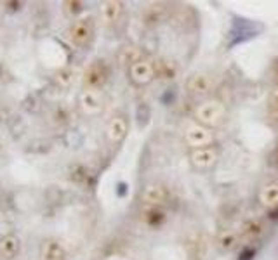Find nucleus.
Returning <instances> with one entry per match:
<instances>
[{"label": "nucleus", "instance_id": "25", "mask_svg": "<svg viewBox=\"0 0 278 260\" xmlns=\"http://www.w3.org/2000/svg\"><path fill=\"white\" fill-rule=\"evenodd\" d=\"M254 253H256L254 248H245V250L242 251V255H240V260H250L254 257Z\"/></svg>", "mask_w": 278, "mask_h": 260}, {"label": "nucleus", "instance_id": "13", "mask_svg": "<svg viewBox=\"0 0 278 260\" xmlns=\"http://www.w3.org/2000/svg\"><path fill=\"white\" fill-rule=\"evenodd\" d=\"M124 11V4L119 0H108V2L101 4V18L106 25H115L120 19Z\"/></svg>", "mask_w": 278, "mask_h": 260}, {"label": "nucleus", "instance_id": "20", "mask_svg": "<svg viewBox=\"0 0 278 260\" xmlns=\"http://www.w3.org/2000/svg\"><path fill=\"white\" fill-rule=\"evenodd\" d=\"M56 82H58V85L63 87V89L70 87L73 84V72L72 70H68V68L60 70V72L56 73Z\"/></svg>", "mask_w": 278, "mask_h": 260}, {"label": "nucleus", "instance_id": "15", "mask_svg": "<svg viewBox=\"0 0 278 260\" xmlns=\"http://www.w3.org/2000/svg\"><path fill=\"white\" fill-rule=\"evenodd\" d=\"M261 203L264 205L266 208H276L278 207V184H268V186L263 187L259 194Z\"/></svg>", "mask_w": 278, "mask_h": 260}, {"label": "nucleus", "instance_id": "23", "mask_svg": "<svg viewBox=\"0 0 278 260\" xmlns=\"http://www.w3.org/2000/svg\"><path fill=\"white\" fill-rule=\"evenodd\" d=\"M148 120H150V108H148L146 104H139V108H138V121H139L141 127H143V125H146Z\"/></svg>", "mask_w": 278, "mask_h": 260}, {"label": "nucleus", "instance_id": "14", "mask_svg": "<svg viewBox=\"0 0 278 260\" xmlns=\"http://www.w3.org/2000/svg\"><path fill=\"white\" fill-rule=\"evenodd\" d=\"M42 260H66V250L58 239H47L40 248Z\"/></svg>", "mask_w": 278, "mask_h": 260}, {"label": "nucleus", "instance_id": "3", "mask_svg": "<svg viewBox=\"0 0 278 260\" xmlns=\"http://www.w3.org/2000/svg\"><path fill=\"white\" fill-rule=\"evenodd\" d=\"M155 62H151L150 59H138L129 66V78L136 85H148L155 80Z\"/></svg>", "mask_w": 278, "mask_h": 260}, {"label": "nucleus", "instance_id": "17", "mask_svg": "<svg viewBox=\"0 0 278 260\" xmlns=\"http://www.w3.org/2000/svg\"><path fill=\"white\" fill-rule=\"evenodd\" d=\"M261 232H263V224L259 220H249L242 227V234L247 236L250 239H256L257 236H261Z\"/></svg>", "mask_w": 278, "mask_h": 260}, {"label": "nucleus", "instance_id": "18", "mask_svg": "<svg viewBox=\"0 0 278 260\" xmlns=\"http://www.w3.org/2000/svg\"><path fill=\"white\" fill-rule=\"evenodd\" d=\"M155 72H156V77L160 78H174L176 68L169 61H158L155 62Z\"/></svg>", "mask_w": 278, "mask_h": 260}, {"label": "nucleus", "instance_id": "2", "mask_svg": "<svg viewBox=\"0 0 278 260\" xmlns=\"http://www.w3.org/2000/svg\"><path fill=\"white\" fill-rule=\"evenodd\" d=\"M109 68L104 61H92L84 73V85L87 90H99L108 82Z\"/></svg>", "mask_w": 278, "mask_h": 260}, {"label": "nucleus", "instance_id": "6", "mask_svg": "<svg viewBox=\"0 0 278 260\" xmlns=\"http://www.w3.org/2000/svg\"><path fill=\"white\" fill-rule=\"evenodd\" d=\"M185 139L188 146L193 149L210 148L214 143V134L210 132V128L202 127V125H191L186 128Z\"/></svg>", "mask_w": 278, "mask_h": 260}, {"label": "nucleus", "instance_id": "4", "mask_svg": "<svg viewBox=\"0 0 278 260\" xmlns=\"http://www.w3.org/2000/svg\"><path fill=\"white\" fill-rule=\"evenodd\" d=\"M70 40L75 43L77 47H85L89 45L94 35V23L91 18H80L77 21H73V25L70 26Z\"/></svg>", "mask_w": 278, "mask_h": 260}, {"label": "nucleus", "instance_id": "21", "mask_svg": "<svg viewBox=\"0 0 278 260\" xmlns=\"http://www.w3.org/2000/svg\"><path fill=\"white\" fill-rule=\"evenodd\" d=\"M162 13H163V9L160 6H151V7H148L146 11H144V21L146 23H158L160 19H162Z\"/></svg>", "mask_w": 278, "mask_h": 260}, {"label": "nucleus", "instance_id": "24", "mask_svg": "<svg viewBox=\"0 0 278 260\" xmlns=\"http://www.w3.org/2000/svg\"><path fill=\"white\" fill-rule=\"evenodd\" d=\"M268 102H269V111L271 113H278V85H275L269 92V97H268Z\"/></svg>", "mask_w": 278, "mask_h": 260}, {"label": "nucleus", "instance_id": "10", "mask_svg": "<svg viewBox=\"0 0 278 260\" xmlns=\"http://www.w3.org/2000/svg\"><path fill=\"white\" fill-rule=\"evenodd\" d=\"M127 120L124 116H113L112 120L108 121V127H106V139L112 144H120L127 136Z\"/></svg>", "mask_w": 278, "mask_h": 260}, {"label": "nucleus", "instance_id": "19", "mask_svg": "<svg viewBox=\"0 0 278 260\" xmlns=\"http://www.w3.org/2000/svg\"><path fill=\"white\" fill-rule=\"evenodd\" d=\"M219 243H221V248L225 250H232L238 245V234L235 231H228L219 238Z\"/></svg>", "mask_w": 278, "mask_h": 260}, {"label": "nucleus", "instance_id": "5", "mask_svg": "<svg viewBox=\"0 0 278 260\" xmlns=\"http://www.w3.org/2000/svg\"><path fill=\"white\" fill-rule=\"evenodd\" d=\"M259 31H263V25H259V23H252V21H249V19H237L233 25L232 33H230V37H232L230 47L256 37Z\"/></svg>", "mask_w": 278, "mask_h": 260}, {"label": "nucleus", "instance_id": "11", "mask_svg": "<svg viewBox=\"0 0 278 260\" xmlns=\"http://www.w3.org/2000/svg\"><path fill=\"white\" fill-rule=\"evenodd\" d=\"M188 90H190L193 96H207V94L212 92L214 89V82L209 75H203V73H197L193 77H190L188 80Z\"/></svg>", "mask_w": 278, "mask_h": 260}, {"label": "nucleus", "instance_id": "8", "mask_svg": "<svg viewBox=\"0 0 278 260\" xmlns=\"http://www.w3.org/2000/svg\"><path fill=\"white\" fill-rule=\"evenodd\" d=\"M191 165L197 170H209L216 165L217 161V151L210 146V148H202V149H193L191 151Z\"/></svg>", "mask_w": 278, "mask_h": 260}, {"label": "nucleus", "instance_id": "9", "mask_svg": "<svg viewBox=\"0 0 278 260\" xmlns=\"http://www.w3.org/2000/svg\"><path fill=\"white\" fill-rule=\"evenodd\" d=\"M21 251V238L16 232H7L0 238V257L4 260H13Z\"/></svg>", "mask_w": 278, "mask_h": 260}, {"label": "nucleus", "instance_id": "22", "mask_svg": "<svg viewBox=\"0 0 278 260\" xmlns=\"http://www.w3.org/2000/svg\"><path fill=\"white\" fill-rule=\"evenodd\" d=\"M63 7H65V11L68 16H77L78 13H82L84 4L77 2V0H70V2H63Z\"/></svg>", "mask_w": 278, "mask_h": 260}, {"label": "nucleus", "instance_id": "7", "mask_svg": "<svg viewBox=\"0 0 278 260\" xmlns=\"http://www.w3.org/2000/svg\"><path fill=\"white\" fill-rule=\"evenodd\" d=\"M143 202L148 205V207H158L162 208L163 205L169 203L171 200V192L167 187L160 186V184H150V186L144 187L143 194H141Z\"/></svg>", "mask_w": 278, "mask_h": 260}, {"label": "nucleus", "instance_id": "16", "mask_svg": "<svg viewBox=\"0 0 278 260\" xmlns=\"http://www.w3.org/2000/svg\"><path fill=\"white\" fill-rule=\"evenodd\" d=\"M163 219H165V214H163L162 208L158 207H148L146 210H144V220H146L150 226H160V224L163 222Z\"/></svg>", "mask_w": 278, "mask_h": 260}, {"label": "nucleus", "instance_id": "12", "mask_svg": "<svg viewBox=\"0 0 278 260\" xmlns=\"http://www.w3.org/2000/svg\"><path fill=\"white\" fill-rule=\"evenodd\" d=\"M80 108L85 115H96L101 111L103 104H101V97L97 90H84V94L80 96Z\"/></svg>", "mask_w": 278, "mask_h": 260}, {"label": "nucleus", "instance_id": "1", "mask_svg": "<svg viewBox=\"0 0 278 260\" xmlns=\"http://www.w3.org/2000/svg\"><path fill=\"white\" fill-rule=\"evenodd\" d=\"M195 115V120L202 125V127H217V125L223 123L225 120V115H226V108L221 101H205L202 104H198L193 111Z\"/></svg>", "mask_w": 278, "mask_h": 260}, {"label": "nucleus", "instance_id": "26", "mask_svg": "<svg viewBox=\"0 0 278 260\" xmlns=\"http://www.w3.org/2000/svg\"><path fill=\"white\" fill-rule=\"evenodd\" d=\"M273 160H275V165H276V168H278V148H276V151H275V156H273Z\"/></svg>", "mask_w": 278, "mask_h": 260}]
</instances>
